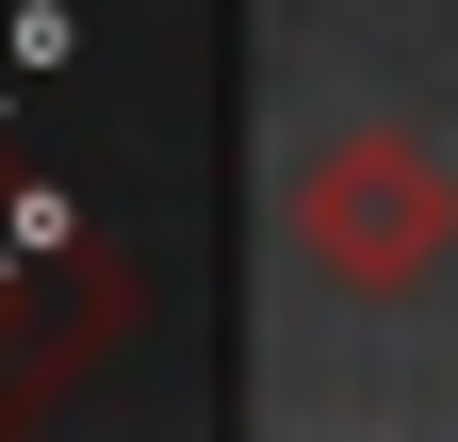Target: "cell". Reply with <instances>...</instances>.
Returning <instances> with one entry per match:
<instances>
[{"label": "cell", "mask_w": 458, "mask_h": 442, "mask_svg": "<svg viewBox=\"0 0 458 442\" xmlns=\"http://www.w3.org/2000/svg\"><path fill=\"white\" fill-rule=\"evenodd\" d=\"M458 246V164L426 132H327L295 164V262L327 295H426Z\"/></svg>", "instance_id": "cell-1"}]
</instances>
